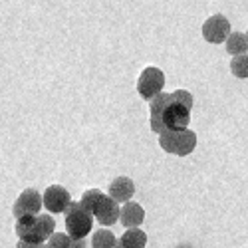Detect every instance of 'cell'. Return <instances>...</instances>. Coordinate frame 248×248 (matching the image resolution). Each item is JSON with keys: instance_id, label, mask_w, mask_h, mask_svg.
<instances>
[{"instance_id": "6da1fadb", "label": "cell", "mask_w": 248, "mask_h": 248, "mask_svg": "<svg viewBox=\"0 0 248 248\" xmlns=\"http://www.w3.org/2000/svg\"><path fill=\"white\" fill-rule=\"evenodd\" d=\"M191 121V109L177 101L171 93H157L149 99V125L153 133H161L165 129L179 131L187 129Z\"/></svg>"}, {"instance_id": "7a4b0ae2", "label": "cell", "mask_w": 248, "mask_h": 248, "mask_svg": "<svg viewBox=\"0 0 248 248\" xmlns=\"http://www.w3.org/2000/svg\"><path fill=\"white\" fill-rule=\"evenodd\" d=\"M56 229V220L52 215L46 213H38V215H26L16 218L14 231L20 240L26 242H36V244H44Z\"/></svg>"}, {"instance_id": "3957f363", "label": "cell", "mask_w": 248, "mask_h": 248, "mask_svg": "<svg viewBox=\"0 0 248 248\" xmlns=\"http://www.w3.org/2000/svg\"><path fill=\"white\" fill-rule=\"evenodd\" d=\"M159 145L163 151L179 155V157H187L195 151L197 147V133L187 129H179V131H171L165 129L159 133Z\"/></svg>"}, {"instance_id": "277c9868", "label": "cell", "mask_w": 248, "mask_h": 248, "mask_svg": "<svg viewBox=\"0 0 248 248\" xmlns=\"http://www.w3.org/2000/svg\"><path fill=\"white\" fill-rule=\"evenodd\" d=\"M66 217V232L72 238H86L92 232L93 226V215L88 213L78 201H72L68 209L64 211Z\"/></svg>"}, {"instance_id": "5b68a950", "label": "cell", "mask_w": 248, "mask_h": 248, "mask_svg": "<svg viewBox=\"0 0 248 248\" xmlns=\"http://www.w3.org/2000/svg\"><path fill=\"white\" fill-rule=\"evenodd\" d=\"M163 86H165V74L155 68V66H149L141 72L139 79H137V92L143 99H151L155 97L157 93L163 92Z\"/></svg>"}, {"instance_id": "8992f818", "label": "cell", "mask_w": 248, "mask_h": 248, "mask_svg": "<svg viewBox=\"0 0 248 248\" xmlns=\"http://www.w3.org/2000/svg\"><path fill=\"white\" fill-rule=\"evenodd\" d=\"M231 34V22L222 14H215L202 24V38L209 44H222Z\"/></svg>"}, {"instance_id": "52a82bcc", "label": "cell", "mask_w": 248, "mask_h": 248, "mask_svg": "<svg viewBox=\"0 0 248 248\" xmlns=\"http://www.w3.org/2000/svg\"><path fill=\"white\" fill-rule=\"evenodd\" d=\"M42 206H44L42 195H40L36 189H26L16 199V202L12 206V213L16 218H20V217H26V215H38Z\"/></svg>"}, {"instance_id": "ba28073f", "label": "cell", "mask_w": 248, "mask_h": 248, "mask_svg": "<svg viewBox=\"0 0 248 248\" xmlns=\"http://www.w3.org/2000/svg\"><path fill=\"white\" fill-rule=\"evenodd\" d=\"M42 199H44V206L48 213H64L68 209V204L72 202L68 189H64L62 185H52V187H48L46 193L42 195Z\"/></svg>"}, {"instance_id": "9c48e42d", "label": "cell", "mask_w": 248, "mask_h": 248, "mask_svg": "<svg viewBox=\"0 0 248 248\" xmlns=\"http://www.w3.org/2000/svg\"><path fill=\"white\" fill-rule=\"evenodd\" d=\"M93 217H95L97 222L103 224V226H111V224H115V222L119 220V202H117L115 199L108 197V195H103V199L99 201V204H97V209H95Z\"/></svg>"}, {"instance_id": "30bf717a", "label": "cell", "mask_w": 248, "mask_h": 248, "mask_svg": "<svg viewBox=\"0 0 248 248\" xmlns=\"http://www.w3.org/2000/svg\"><path fill=\"white\" fill-rule=\"evenodd\" d=\"M119 220L125 229H133V226H139L143 220H145V211L139 202L127 201L123 202V206L119 209Z\"/></svg>"}, {"instance_id": "8fae6325", "label": "cell", "mask_w": 248, "mask_h": 248, "mask_svg": "<svg viewBox=\"0 0 248 248\" xmlns=\"http://www.w3.org/2000/svg\"><path fill=\"white\" fill-rule=\"evenodd\" d=\"M133 193H135V183L129 177H117L109 183V197L115 199L117 202L131 201Z\"/></svg>"}, {"instance_id": "7c38bea8", "label": "cell", "mask_w": 248, "mask_h": 248, "mask_svg": "<svg viewBox=\"0 0 248 248\" xmlns=\"http://www.w3.org/2000/svg\"><path fill=\"white\" fill-rule=\"evenodd\" d=\"M145 244H147V234L141 229H137V226L127 229L119 238V248H145Z\"/></svg>"}, {"instance_id": "4fadbf2b", "label": "cell", "mask_w": 248, "mask_h": 248, "mask_svg": "<svg viewBox=\"0 0 248 248\" xmlns=\"http://www.w3.org/2000/svg\"><path fill=\"white\" fill-rule=\"evenodd\" d=\"M224 44H226V52L231 56H238V54L248 52V38L242 32H231L229 38L224 40Z\"/></svg>"}, {"instance_id": "5bb4252c", "label": "cell", "mask_w": 248, "mask_h": 248, "mask_svg": "<svg viewBox=\"0 0 248 248\" xmlns=\"http://www.w3.org/2000/svg\"><path fill=\"white\" fill-rule=\"evenodd\" d=\"M92 246L93 248H119V238L108 229H99L92 236Z\"/></svg>"}, {"instance_id": "9a60e30c", "label": "cell", "mask_w": 248, "mask_h": 248, "mask_svg": "<svg viewBox=\"0 0 248 248\" xmlns=\"http://www.w3.org/2000/svg\"><path fill=\"white\" fill-rule=\"evenodd\" d=\"M103 191H99V189H88L84 195H81V199H79V204L84 206V209L88 211V213H95V209H97V204H99V201L103 199Z\"/></svg>"}, {"instance_id": "2e32d148", "label": "cell", "mask_w": 248, "mask_h": 248, "mask_svg": "<svg viewBox=\"0 0 248 248\" xmlns=\"http://www.w3.org/2000/svg\"><path fill=\"white\" fill-rule=\"evenodd\" d=\"M231 72H232V76H236L240 79L248 78V54L232 56V60H231Z\"/></svg>"}, {"instance_id": "e0dca14e", "label": "cell", "mask_w": 248, "mask_h": 248, "mask_svg": "<svg viewBox=\"0 0 248 248\" xmlns=\"http://www.w3.org/2000/svg\"><path fill=\"white\" fill-rule=\"evenodd\" d=\"M70 242H72V236L68 232H52V236L48 238V244L56 248H68Z\"/></svg>"}, {"instance_id": "ac0fdd59", "label": "cell", "mask_w": 248, "mask_h": 248, "mask_svg": "<svg viewBox=\"0 0 248 248\" xmlns=\"http://www.w3.org/2000/svg\"><path fill=\"white\" fill-rule=\"evenodd\" d=\"M171 95H173L177 101H181L183 106H187L189 109H193V95H191V92H187V90H175Z\"/></svg>"}, {"instance_id": "d6986e66", "label": "cell", "mask_w": 248, "mask_h": 248, "mask_svg": "<svg viewBox=\"0 0 248 248\" xmlns=\"http://www.w3.org/2000/svg\"><path fill=\"white\" fill-rule=\"evenodd\" d=\"M16 248H42V244H36V242H26V240H18Z\"/></svg>"}, {"instance_id": "ffe728a7", "label": "cell", "mask_w": 248, "mask_h": 248, "mask_svg": "<svg viewBox=\"0 0 248 248\" xmlns=\"http://www.w3.org/2000/svg\"><path fill=\"white\" fill-rule=\"evenodd\" d=\"M68 248H86V238H72Z\"/></svg>"}, {"instance_id": "44dd1931", "label": "cell", "mask_w": 248, "mask_h": 248, "mask_svg": "<svg viewBox=\"0 0 248 248\" xmlns=\"http://www.w3.org/2000/svg\"><path fill=\"white\" fill-rule=\"evenodd\" d=\"M175 248H193L191 244H179V246H175Z\"/></svg>"}, {"instance_id": "7402d4cb", "label": "cell", "mask_w": 248, "mask_h": 248, "mask_svg": "<svg viewBox=\"0 0 248 248\" xmlns=\"http://www.w3.org/2000/svg\"><path fill=\"white\" fill-rule=\"evenodd\" d=\"M42 248H56V246H52V244H42Z\"/></svg>"}, {"instance_id": "603a6c76", "label": "cell", "mask_w": 248, "mask_h": 248, "mask_svg": "<svg viewBox=\"0 0 248 248\" xmlns=\"http://www.w3.org/2000/svg\"><path fill=\"white\" fill-rule=\"evenodd\" d=\"M246 38H248V30H246Z\"/></svg>"}]
</instances>
